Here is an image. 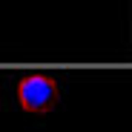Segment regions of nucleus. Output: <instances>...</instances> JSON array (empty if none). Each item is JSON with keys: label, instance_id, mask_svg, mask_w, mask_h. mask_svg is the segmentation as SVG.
Returning a JSON list of instances; mask_svg holds the SVG:
<instances>
[{"label": "nucleus", "instance_id": "f257e3e1", "mask_svg": "<svg viewBox=\"0 0 132 132\" xmlns=\"http://www.w3.org/2000/svg\"><path fill=\"white\" fill-rule=\"evenodd\" d=\"M17 103L26 109V112H49L57 103V83L52 75H26L17 83Z\"/></svg>", "mask_w": 132, "mask_h": 132}]
</instances>
